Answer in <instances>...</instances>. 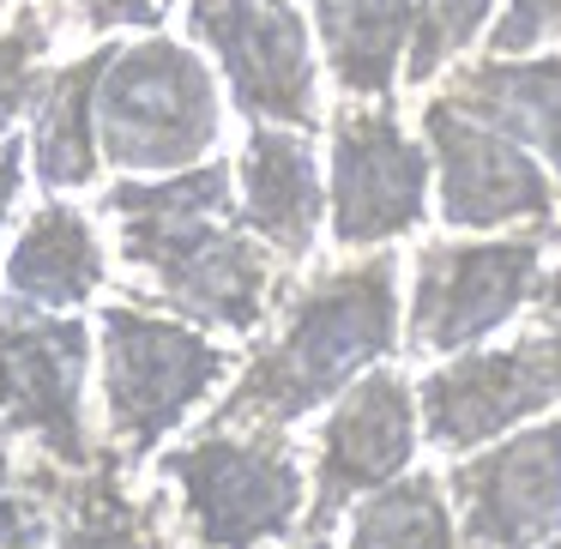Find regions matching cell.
Listing matches in <instances>:
<instances>
[{
  "label": "cell",
  "mask_w": 561,
  "mask_h": 549,
  "mask_svg": "<svg viewBox=\"0 0 561 549\" xmlns=\"http://www.w3.org/2000/svg\"><path fill=\"white\" fill-rule=\"evenodd\" d=\"M543 230L501 242H423L411 260L404 344L416 356H459L519 320L543 284Z\"/></svg>",
  "instance_id": "8992f818"
},
{
  "label": "cell",
  "mask_w": 561,
  "mask_h": 549,
  "mask_svg": "<svg viewBox=\"0 0 561 549\" xmlns=\"http://www.w3.org/2000/svg\"><path fill=\"white\" fill-rule=\"evenodd\" d=\"M507 0H411V55H404V85H435L459 67L483 31H495Z\"/></svg>",
  "instance_id": "44dd1931"
},
{
  "label": "cell",
  "mask_w": 561,
  "mask_h": 549,
  "mask_svg": "<svg viewBox=\"0 0 561 549\" xmlns=\"http://www.w3.org/2000/svg\"><path fill=\"white\" fill-rule=\"evenodd\" d=\"M236 211L278 260H308L327 224V175L296 127H254L236 158Z\"/></svg>",
  "instance_id": "5bb4252c"
},
{
  "label": "cell",
  "mask_w": 561,
  "mask_h": 549,
  "mask_svg": "<svg viewBox=\"0 0 561 549\" xmlns=\"http://www.w3.org/2000/svg\"><path fill=\"white\" fill-rule=\"evenodd\" d=\"M187 31L206 43L254 127L308 134L320 122L314 25L296 0H187Z\"/></svg>",
  "instance_id": "ba28073f"
},
{
  "label": "cell",
  "mask_w": 561,
  "mask_h": 549,
  "mask_svg": "<svg viewBox=\"0 0 561 549\" xmlns=\"http://www.w3.org/2000/svg\"><path fill=\"white\" fill-rule=\"evenodd\" d=\"M543 549H561V531H556V537H549V544H543Z\"/></svg>",
  "instance_id": "83f0119b"
},
{
  "label": "cell",
  "mask_w": 561,
  "mask_h": 549,
  "mask_svg": "<svg viewBox=\"0 0 561 549\" xmlns=\"http://www.w3.org/2000/svg\"><path fill=\"white\" fill-rule=\"evenodd\" d=\"M163 477L199 549H260L308 513V477L284 435L199 428V441L163 453Z\"/></svg>",
  "instance_id": "5b68a950"
},
{
  "label": "cell",
  "mask_w": 561,
  "mask_h": 549,
  "mask_svg": "<svg viewBox=\"0 0 561 549\" xmlns=\"http://www.w3.org/2000/svg\"><path fill=\"white\" fill-rule=\"evenodd\" d=\"M236 170L206 158L158 182H115L103 211L122 230V260L170 314L211 332H248L272 314V248L236 211Z\"/></svg>",
  "instance_id": "6da1fadb"
},
{
  "label": "cell",
  "mask_w": 561,
  "mask_h": 549,
  "mask_svg": "<svg viewBox=\"0 0 561 549\" xmlns=\"http://www.w3.org/2000/svg\"><path fill=\"white\" fill-rule=\"evenodd\" d=\"M103 404H110L115 459L134 465L158 453L163 435L187 423L199 399L230 375V351L194 332L187 320L151 314L139 302H110L98 314Z\"/></svg>",
  "instance_id": "277c9868"
},
{
  "label": "cell",
  "mask_w": 561,
  "mask_h": 549,
  "mask_svg": "<svg viewBox=\"0 0 561 549\" xmlns=\"http://www.w3.org/2000/svg\"><path fill=\"white\" fill-rule=\"evenodd\" d=\"M19 187H25V146L19 139H0V224L13 218Z\"/></svg>",
  "instance_id": "4316f807"
},
{
  "label": "cell",
  "mask_w": 561,
  "mask_h": 549,
  "mask_svg": "<svg viewBox=\"0 0 561 549\" xmlns=\"http://www.w3.org/2000/svg\"><path fill=\"white\" fill-rule=\"evenodd\" d=\"M91 332L73 314L0 308V435L37 441L61 471H91L103 459L85 428Z\"/></svg>",
  "instance_id": "30bf717a"
},
{
  "label": "cell",
  "mask_w": 561,
  "mask_h": 549,
  "mask_svg": "<svg viewBox=\"0 0 561 549\" xmlns=\"http://www.w3.org/2000/svg\"><path fill=\"white\" fill-rule=\"evenodd\" d=\"M561 399V380L549 368L543 344L525 332L507 351H459L435 375L416 380V416L423 441L447 453H477L495 435L543 416Z\"/></svg>",
  "instance_id": "4fadbf2b"
},
{
  "label": "cell",
  "mask_w": 561,
  "mask_h": 549,
  "mask_svg": "<svg viewBox=\"0 0 561 549\" xmlns=\"http://www.w3.org/2000/svg\"><path fill=\"white\" fill-rule=\"evenodd\" d=\"M332 158H327V224L339 248H387L428 218L435 163L423 134H404L392 98L332 110Z\"/></svg>",
  "instance_id": "52a82bcc"
},
{
  "label": "cell",
  "mask_w": 561,
  "mask_h": 549,
  "mask_svg": "<svg viewBox=\"0 0 561 549\" xmlns=\"http://www.w3.org/2000/svg\"><path fill=\"white\" fill-rule=\"evenodd\" d=\"M543 43H561V0H507L489 31L495 55H531Z\"/></svg>",
  "instance_id": "cb8c5ba5"
},
{
  "label": "cell",
  "mask_w": 561,
  "mask_h": 549,
  "mask_svg": "<svg viewBox=\"0 0 561 549\" xmlns=\"http://www.w3.org/2000/svg\"><path fill=\"white\" fill-rule=\"evenodd\" d=\"M43 61H49V25L37 7H19L13 31L0 37V139L13 134L19 115L37 110L43 98Z\"/></svg>",
  "instance_id": "7402d4cb"
},
{
  "label": "cell",
  "mask_w": 561,
  "mask_h": 549,
  "mask_svg": "<svg viewBox=\"0 0 561 549\" xmlns=\"http://www.w3.org/2000/svg\"><path fill=\"white\" fill-rule=\"evenodd\" d=\"M344 549H459V519L447 507V477H399L363 495Z\"/></svg>",
  "instance_id": "ffe728a7"
},
{
  "label": "cell",
  "mask_w": 561,
  "mask_h": 549,
  "mask_svg": "<svg viewBox=\"0 0 561 549\" xmlns=\"http://www.w3.org/2000/svg\"><path fill=\"white\" fill-rule=\"evenodd\" d=\"M55 549H170L163 501L127 495L115 453L91 471H55Z\"/></svg>",
  "instance_id": "d6986e66"
},
{
  "label": "cell",
  "mask_w": 561,
  "mask_h": 549,
  "mask_svg": "<svg viewBox=\"0 0 561 549\" xmlns=\"http://www.w3.org/2000/svg\"><path fill=\"white\" fill-rule=\"evenodd\" d=\"M531 314H537V320H531V339L543 344L549 368H556V380H561V266H556V272H543Z\"/></svg>",
  "instance_id": "484cf974"
},
{
  "label": "cell",
  "mask_w": 561,
  "mask_h": 549,
  "mask_svg": "<svg viewBox=\"0 0 561 549\" xmlns=\"http://www.w3.org/2000/svg\"><path fill=\"white\" fill-rule=\"evenodd\" d=\"M404 344V290H399V254L351 260V266L314 272L296 284L284 302L278 339L254 351L224 404L206 416V428H236V435H278L302 423L308 411L332 404L344 387L380 368Z\"/></svg>",
  "instance_id": "7a4b0ae2"
},
{
  "label": "cell",
  "mask_w": 561,
  "mask_h": 549,
  "mask_svg": "<svg viewBox=\"0 0 561 549\" xmlns=\"http://www.w3.org/2000/svg\"><path fill=\"white\" fill-rule=\"evenodd\" d=\"M440 98L459 103L477 122L501 127L525 151H537L549 163V175L561 182V55L556 49H531V55L489 49L477 61H459Z\"/></svg>",
  "instance_id": "9a60e30c"
},
{
  "label": "cell",
  "mask_w": 561,
  "mask_h": 549,
  "mask_svg": "<svg viewBox=\"0 0 561 549\" xmlns=\"http://www.w3.org/2000/svg\"><path fill=\"white\" fill-rule=\"evenodd\" d=\"M423 441V416H416V392L392 368H368L356 387L332 399V416L320 428L314 453V501L302 513V549H327V531L351 501L375 495V489L399 483L416 459Z\"/></svg>",
  "instance_id": "8fae6325"
},
{
  "label": "cell",
  "mask_w": 561,
  "mask_h": 549,
  "mask_svg": "<svg viewBox=\"0 0 561 549\" xmlns=\"http://www.w3.org/2000/svg\"><path fill=\"white\" fill-rule=\"evenodd\" d=\"M423 146L435 163V211L447 230L495 236V230H549L561 182L537 151L507 139L501 127L465 115L459 103H423Z\"/></svg>",
  "instance_id": "9c48e42d"
},
{
  "label": "cell",
  "mask_w": 561,
  "mask_h": 549,
  "mask_svg": "<svg viewBox=\"0 0 561 549\" xmlns=\"http://www.w3.org/2000/svg\"><path fill=\"white\" fill-rule=\"evenodd\" d=\"M55 471L25 477L13 471V447L0 435V549H55Z\"/></svg>",
  "instance_id": "603a6c76"
},
{
  "label": "cell",
  "mask_w": 561,
  "mask_h": 549,
  "mask_svg": "<svg viewBox=\"0 0 561 549\" xmlns=\"http://www.w3.org/2000/svg\"><path fill=\"white\" fill-rule=\"evenodd\" d=\"M103 278H110V254H103L91 218L67 199L31 211L7 254V302L43 308V314H73L79 302L103 290Z\"/></svg>",
  "instance_id": "2e32d148"
},
{
  "label": "cell",
  "mask_w": 561,
  "mask_h": 549,
  "mask_svg": "<svg viewBox=\"0 0 561 549\" xmlns=\"http://www.w3.org/2000/svg\"><path fill=\"white\" fill-rule=\"evenodd\" d=\"M224 134L218 79L194 49L146 37L103 55L98 151L122 175H175L211 158Z\"/></svg>",
  "instance_id": "3957f363"
},
{
  "label": "cell",
  "mask_w": 561,
  "mask_h": 549,
  "mask_svg": "<svg viewBox=\"0 0 561 549\" xmlns=\"http://www.w3.org/2000/svg\"><path fill=\"white\" fill-rule=\"evenodd\" d=\"M465 549H543L561 531V423H531L447 477Z\"/></svg>",
  "instance_id": "7c38bea8"
},
{
  "label": "cell",
  "mask_w": 561,
  "mask_h": 549,
  "mask_svg": "<svg viewBox=\"0 0 561 549\" xmlns=\"http://www.w3.org/2000/svg\"><path fill=\"white\" fill-rule=\"evenodd\" d=\"M91 31H151L163 19V0H67Z\"/></svg>",
  "instance_id": "d4e9b609"
},
{
  "label": "cell",
  "mask_w": 561,
  "mask_h": 549,
  "mask_svg": "<svg viewBox=\"0 0 561 549\" xmlns=\"http://www.w3.org/2000/svg\"><path fill=\"white\" fill-rule=\"evenodd\" d=\"M332 85L356 103L392 98L411 55V0H302Z\"/></svg>",
  "instance_id": "e0dca14e"
},
{
  "label": "cell",
  "mask_w": 561,
  "mask_h": 549,
  "mask_svg": "<svg viewBox=\"0 0 561 549\" xmlns=\"http://www.w3.org/2000/svg\"><path fill=\"white\" fill-rule=\"evenodd\" d=\"M103 55L91 49L85 61L61 67V73L43 79V98L31 110V163H37V182L49 194H67V187L98 182L103 151H98V73Z\"/></svg>",
  "instance_id": "ac0fdd59"
}]
</instances>
